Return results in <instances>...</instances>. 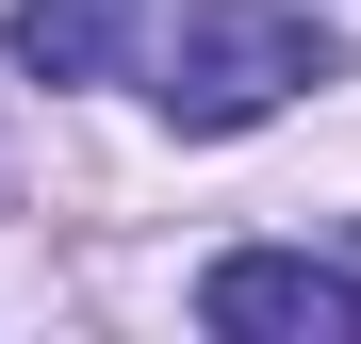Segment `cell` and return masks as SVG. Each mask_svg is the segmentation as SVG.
I'll use <instances>...</instances> for the list:
<instances>
[{
    "mask_svg": "<svg viewBox=\"0 0 361 344\" xmlns=\"http://www.w3.org/2000/svg\"><path fill=\"white\" fill-rule=\"evenodd\" d=\"M132 33H148V0H17V17H0L17 82H115Z\"/></svg>",
    "mask_w": 361,
    "mask_h": 344,
    "instance_id": "3957f363",
    "label": "cell"
},
{
    "mask_svg": "<svg viewBox=\"0 0 361 344\" xmlns=\"http://www.w3.org/2000/svg\"><path fill=\"white\" fill-rule=\"evenodd\" d=\"M197 328H230V344H361V279L312 262V246H230L197 279Z\"/></svg>",
    "mask_w": 361,
    "mask_h": 344,
    "instance_id": "7a4b0ae2",
    "label": "cell"
},
{
    "mask_svg": "<svg viewBox=\"0 0 361 344\" xmlns=\"http://www.w3.org/2000/svg\"><path fill=\"white\" fill-rule=\"evenodd\" d=\"M312 82H345V33L329 17H295V0H180L164 17V132H263L279 98H312Z\"/></svg>",
    "mask_w": 361,
    "mask_h": 344,
    "instance_id": "6da1fadb",
    "label": "cell"
}]
</instances>
